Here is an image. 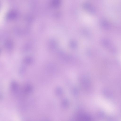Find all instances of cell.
<instances>
[{"label": "cell", "mask_w": 121, "mask_h": 121, "mask_svg": "<svg viewBox=\"0 0 121 121\" xmlns=\"http://www.w3.org/2000/svg\"><path fill=\"white\" fill-rule=\"evenodd\" d=\"M32 88L31 86L29 84H27L24 86L23 91L25 93H29L32 92Z\"/></svg>", "instance_id": "cell-2"}, {"label": "cell", "mask_w": 121, "mask_h": 121, "mask_svg": "<svg viewBox=\"0 0 121 121\" xmlns=\"http://www.w3.org/2000/svg\"><path fill=\"white\" fill-rule=\"evenodd\" d=\"M11 87L12 91L13 92L16 93L18 91V86L16 82L13 81L12 82L11 84Z\"/></svg>", "instance_id": "cell-1"}]
</instances>
